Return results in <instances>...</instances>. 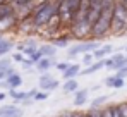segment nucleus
<instances>
[{"mask_svg":"<svg viewBox=\"0 0 127 117\" xmlns=\"http://www.w3.org/2000/svg\"><path fill=\"white\" fill-rule=\"evenodd\" d=\"M113 5H115L113 0H103V10L91 28V40H103L105 36H108L112 33Z\"/></svg>","mask_w":127,"mask_h":117,"instance_id":"obj_1","label":"nucleus"},{"mask_svg":"<svg viewBox=\"0 0 127 117\" xmlns=\"http://www.w3.org/2000/svg\"><path fill=\"white\" fill-rule=\"evenodd\" d=\"M57 3H59V0H48L45 3H40V5L33 7V21H34L36 29L46 28L50 19L57 14Z\"/></svg>","mask_w":127,"mask_h":117,"instance_id":"obj_2","label":"nucleus"},{"mask_svg":"<svg viewBox=\"0 0 127 117\" xmlns=\"http://www.w3.org/2000/svg\"><path fill=\"white\" fill-rule=\"evenodd\" d=\"M127 31V5L124 2H115L113 19H112V35L122 36Z\"/></svg>","mask_w":127,"mask_h":117,"instance_id":"obj_3","label":"nucleus"},{"mask_svg":"<svg viewBox=\"0 0 127 117\" xmlns=\"http://www.w3.org/2000/svg\"><path fill=\"white\" fill-rule=\"evenodd\" d=\"M91 28H93V24L86 17H79L69 26L74 40H91Z\"/></svg>","mask_w":127,"mask_h":117,"instance_id":"obj_4","label":"nucleus"},{"mask_svg":"<svg viewBox=\"0 0 127 117\" xmlns=\"http://www.w3.org/2000/svg\"><path fill=\"white\" fill-rule=\"evenodd\" d=\"M98 40H84L83 43H76L69 48V57H76L77 54H93L96 48H100L101 45L96 43Z\"/></svg>","mask_w":127,"mask_h":117,"instance_id":"obj_5","label":"nucleus"},{"mask_svg":"<svg viewBox=\"0 0 127 117\" xmlns=\"http://www.w3.org/2000/svg\"><path fill=\"white\" fill-rule=\"evenodd\" d=\"M101 10H103V0H100V2H91V0H89V5H88V10H86L84 17L89 21L91 24H95V21L100 17Z\"/></svg>","mask_w":127,"mask_h":117,"instance_id":"obj_6","label":"nucleus"},{"mask_svg":"<svg viewBox=\"0 0 127 117\" xmlns=\"http://www.w3.org/2000/svg\"><path fill=\"white\" fill-rule=\"evenodd\" d=\"M17 24H19V17L16 14H10V16H3L0 17V33L3 35L5 31H12V29H17Z\"/></svg>","mask_w":127,"mask_h":117,"instance_id":"obj_7","label":"nucleus"},{"mask_svg":"<svg viewBox=\"0 0 127 117\" xmlns=\"http://www.w3.org/2000/svg\"><path fill=\"white\" fill-rule=\"evenodd\" d=\"M105 65H106V67H110V69L119 71V69H122V67H126V65H127V57H126V55H122V54H115V55H112V57L105 58Z\"/></svg>","mask_w":127,"mask_h":117,"instance_id":"obj_8","label":"nucleus"},{"mask_svg":"<svg viewBox=\"0 0 127 117\" xmlns=\"http://www.w3.org/2000/svg\"><path fill=\"white\" fill-rule=\"evenodd\" d=\"M60 83L57 81V79H53L50 74H43L41 78H40V88H41L43 91H52V90H57V86H59Z\"/></svg>","mask_w":127,"mask_h":117,"instance_id":"obj_9","label":"nucleus"},{"mask_svg":"<svg viewBox=\"0 0 127 117\" xmlns=\"http://www.w3.org/2000/svg\"><path fill=\"white\" fill-rule=\"evenodd\" d=\"M72 40L74 38H72L70 31H67V33H59L57 36H53V38H52V43H53L57 48H64V47H67Z\"/></svg>","mask_w":127,"mask_h":117,"instance_id":"obj_10","label":"nucleus"},{"mask_svg":"<svg viewBox=\"0 0 127 117\" xmlns=\"http://www.w3.org/2000/svg\"><path fill=\"white\" fill-rule=\"evenodd\" d=\"M33 29H36L34 21H33V16H28V17H24V19H19L17 31H21V33H31Z\"/></svg>","mask_w":127,"mask_h":117,"instance_id":"obj_11","label":"nucleus"},{"mask_svg":"<svg viewBox=\"0 0 127 117\" xmlns=\"http://www.w3.org/2000/svg\"><path fill=\"white\" fill-rule=\"evenodd\" d=\"M103 67H106V65H105V58L93 62L91 65L86 67L84 71H81V74H83V76H89V74H93V72H96V71H100V69H103Z\"/></svg>","mask_w":127,"mask_h":117,"instance_id":"obj_12","label":"nucleus"},{"mask_svg":"<svg viewBox=\"0 0 127 117\" xmlns=\"http://www.w3.org/2000/svg\"><path fill=\"white\" fill-rule=\"evenodd\" d=\"M81 74V65L79 64H70L69 67H67V71H64V79L67 81V79H74L76 76H79Z\"/></svg>","mask_w":127,"mask_h":117,"instance_id":"obj_13","label":"nucleus"},{"mask_svg":"<svg viewBox=\"0 0 127 117\" xmlns=\"http://www.w3.org/2000/svg\"><path fill=\"white\" fill-rule=\"evenodd\" d=\"M12 48H14V43H12L10 40H7L2 33H0V57L5 55V54H9Z\"/></svg>","mask_w":127,"mask_h":117,"instance_id":"obj_14","label":"nucleus"},{"mask_svg":"<svg viewBox=\"0 0 127 117\" xmlns=\"http://www.w3.org/2000/svg\"><path fill=\"white\" fill-rule=\"evenodd\" d=\"M112 50H113L112 45H103V47H100V48H96V50L93 52V57L96 58V60H101V58H105L108 54H112Z\"/></svg>","mask_w":127,"mask_h":117,"instance_id":"obj_15","label":"nucleus"},{"mask_svg":"<svg viewBox=\"0 0 127 117\" xmlns=\"http://www.w3.org/2000/svg\"><path fill=\"white\" fill-rule=\"evenodd\" d=\"M40 52L43 54V57H53L57 54V47L53 43H43L40 45Z\"/></svg>","mask_w":127,"mask_h":117,"instance_id":"obj_16","label":"nucleus"},{"mask_svg":"<svg viewBox=\"0 0 127 117\" xmlns=\"http://www.w3.org/2000/svg\"><path fill=\"white\" fill-rule=\"evenodd\" d=\"M5 83H7V88L16 90V88H19V86L22 84V78L16 72V74H12V76H9V78L5 79Z\"/></svg>","mask_w":127,"mask_h":117,"instance_id":"obj_17","label":"nucleus"},{"mask_svg":"<svg viewBox=\"0 0 127 117\" xmlns=\"http://www.w3.org/2000/svg\"><path fill=\"white\" fill-rule=\"evenodd\" d=\"M106 86H110V88H122L124 84H126V81H124V78H119V76H110V78L105 79Z\"/></svg>","mask_w":127,"mask_h":117,"instance_id":"obj_18","label":"nucleus"},{"mask_svg":"<svg viewBox=\"0 0 127 117\" xmlns=\"http://www.w3.org/2000/svg\"><path fill=\"white\" fill-rule=\"evenodd\" d=\"M86 100H88V90H77L76 91V98H74V105L81 107V105L86 103Z\"/></svg>","mask_w":127,"mask_h":117,"instance_id":"obj_19","label":"nucleus"},{"mask_svg":"<svg viewBox=\"0 0 127 117\" xmlns=\"http://www.w3.org/2000/svg\"><path fill=\"white\" fill-rule=\"evenodd\" d=\"M52 65H55V62H53V60H52L50 57H43L41 60H40V62L36 64V67H38V69H40L41 72H46V71H48V69H50Z\"/></svg>","mask_w":127,"mask_h":117,"instance_id":"obj_20","label":"nucleus"},{"mask_svg":"<svg viewBox=\"0 0 127 117\" xmlns=\"http://www.w3.org/2000/svg\"><path fill=\"white\" fill-rule=\"evenodd\" d=\"M9 95L14 98L16 102H24L26 98H31L29 91H16V90H10V91H9Z\"/></svg>","mask_w":127,"mask_h":117,"instance_id":"obj_21","label":"nucleus"},{"mask_svg":"<svg viewBox=\"0 0 127 117\" xmlns=\"http://www.w3.org/2000/svg\"><path fill=\"white\" fill-rule=\"evenodd\" d=\"M77 81L76 79H67L64 84V91H77Z\"/></svg>","mask_w":127,"mask_h":117,"instance_id":"obj_22","label":"nucleus"},{"mask_svg":"<svg viewBox=\"0 0 127 117\" xmlns=\"http://www.w3.org/2000/svg\"><path fill=\"white\" fill-rule=\"evenodd\" d=\"M10 67V58H0V72L7 71Z\"/></svg>","mask_w":127,"mask_h":117,"instance_id":"obj_23","label":"nucleus"},{"mask_svg":"<svg viewBox=\"0 0 127 117\" xmlns=\"http://www.w3.org/2000/svg\"><path fill=\"white\" fill-rule=\"evenodd\" d=\"M106 100H108V97H106V95H103V97H100V98H96V100H95V102L91 103V109H96L98 105H101V103H105Z\"/></svg>","mask_w":127,"mask_h":117,"instance_id":"obj_24","label":"nucleus"},{"mask_svg":"<svg viewBox=\"0 0 127 117\" xmlns=\"http://www.w3.org/2000/svg\"><path fill=\"white\" fill-rule=\"evenodd\" d=\"M48 98V91H38L33 100H36V102H41V100H46Z\"/></svg>","mask_w":127,"mask_h":117,"instance_id":"obj_25","label":"nucleus"},{"mask_svg":"<svg viewBox=\"0 0 127 117\" xmlns=\"http://www.w3.org/2000/svg\"><path fill=\"white\" fill-rule=\"evenodd\" d=\"M29 58H31V60H33L34 64H38V62H40V60L43 58V54L40 52V48H38V52H34V54H33V55H31Z\"/></svg>","mask_w":127,"mask_h":117,"instance_id":"obj_26","label":"nucleus"},{"mask_svg":"<svg viewBox=\"0 0 127 117\" xmlns=\"http://www.w3.org/2000/svg\"><path fill=\"white\" fill-rule=\"evenodd\" d=\"M100 112H101V117H113V112H112V105H110V107H105V109H101Z\"/></svg>","mask_w":127,"mask_h":117,"instance_id":"obj_27","label":"nucleus"},{"mask_svg":"<svg viewBox=\"0 0 127 117\" xmlns=\"http://www.w3.org/2000/svg\"><path fill=\"white\" fill-rule=\"evenodd\" d=\"M119 110H120V117H127V102L119 103Z\"/></svg>","mask_w":127,"mask_h":117,"instance_id":"obj_28","label":"nucleus"},{"mask_svg":"<svg viewBox=\"0 0 127 117\" xmlns=\"http://www.w3.org/2000/svg\"><path fill=\"white\" fill-rule=\"evenodd\" d=\"M12 60H16V62H24V60H26V58H24V54H22V52H17V54H14V55H12Z\"/></svg>","mask_w":127,"mask_h":117,"instance_id":"obj_29","label":"nucleus"},{"mask_svg":"<svg viewBox=\"0 0 127 117\" xmlns=\"http://www.w3.org/2000/svg\"><path fill=\"white\" fill-rule=\"evenodd\" d=\"M93 54H84V57H83V62H84L86 65H91V62H93Z\"/></svg>","mask_w":127,"mask_h":117,"instance_id":"obj_30","label":"nucleus"},{"mask_svg":"<svg viewBox=\"0 0 127 117\" xmlns=\"http://www.w3.org/2000/svg\"><path fill=\"white\" fill-rule=\"evenodd\" d=\"M70 64H67V62H59V64H55V67H57V71H67V67H69Z\"/></svg>","mask_w":127,"mask_h":117,"instance_id":"obj_31","label":"nucleus"},{"mask_svg":"<svg viewBox=\"0 0 127 117\" xmlns=\"http://www.w3.org/2000/svg\"><path fill=\"white\" fill-rule=\"evenodd\" d=\"M115 76H119V78H127V65H126V67H122V69H119Z\"/></svg>","mask_w":127,"mask_h":117,"instance_id":"obj_32","label":"nucleus"},{"mask_svg":"<svg viewBox=\"0 0 127 117\" xmlns=\"http://www.w3.org/2000/svg\"><path fill=\"white\" fill-rule=\"evenodd\" d=\"M88 117H101V112L96 110V109H91V110L88 112Z\"/></svg>","mask_w":127,"mask_h":117,"instance_id":"obj_33","label":"nucleus"},{"mask_svg":"<svg viewBox=\"0 0 127 117\" xmlns=\"http://www.w3.org/2000/svg\"><path fill=\"white\" fill-rule=\"evenodd\" d=\"M45 2H48V0H34V2H33V7H34V5H40V3H45Z\"/></svg>","mask_w":127,"mask_h":117,"instance_id":"obj_34","label":"nucleus"},{"mask_svg":"<svg viewBox=\"0 0 127 117\" xmlns=\"http://www.w3.org/2000/svg\"><path fill=\"white\" fill-rule=\"evenodd\" d=\"M9 117H22V112H21V110H17V112H14L12 116H9Z\"/></svg>","mask_w":127,"mask_h":117,"instance_id":"obj_35","label":"nucleus"},{"mask_svg":"<svg viewBox=\"0 0 127 117\" xmlns=\"http://www.w3.org/2000/svg\"><path fill=\"white\" fill-rule=\"evenodd\" d=\"M79 117H88V112H86V114L84 112H79Z\"/></svg>","mask_w":127,"mask_h":117,"instance_id":"obj_36","label":"nucleus"},{"mask_svg":"<svg viewBox=\"0 0 127 117\" xmlns=\"http://www.w3.org/2000/svg\"><path fill=\"white\" fill-rule=\"evenodd\" d=\"M2 100H5V93H0V102Z\"/></svg>","mask_w":127,"mask_h":117,"instance_id":"obj_37","label":"nucleus"},{"mask_svg":"<svg viewBox=\"0 0 127 117\" xmlns=\"http://www.w3.org/2000/svg\"><path fill=\"white\" fill-rule=\"evenodd\" d=\"M91 2H100V0H91Z\"/></svg>","mask_w":127,"mask_h":117,"instance_id":"obj_38","label":"nucleus"},{"mask_svg":"<svg viewBox=\"0 0 127 117\" xmlns=\"http://www.w3.org/2000/svg\"><path fill=\"white\" fill-rule=\"evenodd\" d=\"M9 2H10V0H9Z\"/></svg>","mask_w":127,"mask_h":117,"instance_id":"obj_39","label":"nucleus"},{"mask_svg":"<svg viewBox=\"0 0 127 117\" xmlns=\"http://www.w3.org/2000/svg\"><path fill=\"white\" fill-rule=\"evenodd\" d=\"M59 117H60V116H59Z\"/></svg>","mask_w":127,"mask_h":117,"instance_id":"obj_40","label":"nucleus"}]
</instances>
